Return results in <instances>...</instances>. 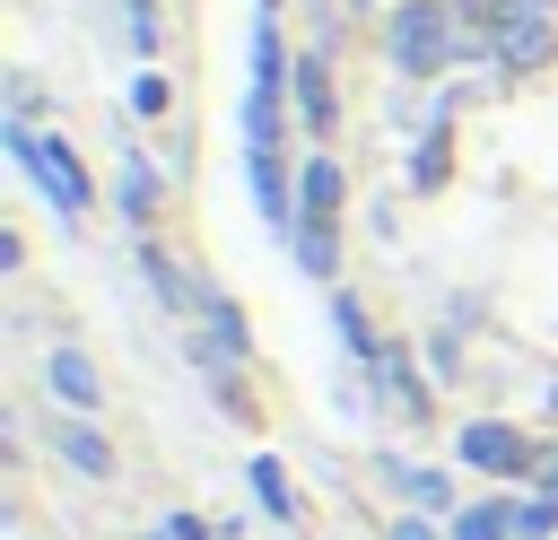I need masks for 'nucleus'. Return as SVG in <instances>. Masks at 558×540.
I'll use <instances>...</instances> for the list:
<instances>
[{
    "instance_id": "f257e3e1",
    "label": "nucleus",
    "mask_w": 558,
    "mask_h": 540,
    "mask_svg": "<svg viewBox=\"0 0 558 540\" xmlns=\"http://www.w3.org/2000/svg\"><path fill=\"white\" fill-rule=\"evenodd\" d=\"M9 157H17V165L44 183V200H52L61 218H78V209H87V165L70 157V139H35V131L9 113Z\"/></svg>"
},
{
    "instance_id": "f03ea898",
    "label": "nucleus",
    "mask_w": 558,
    "mask_h": 540,
    "mask_svg": "<svg viewBox=\"0 0 558 540\" xmlns=\"http://www.w3.org/2000/svg\"><path fill=\"white\" fill-rule=\"evenodd\" d=\"M488 44H497V70H541L558 52V9L549 0H488Z\"/></svg>"
},
{
    "instance_id": "7ed1b4c3",
    "label": "nucleus",
    "mask_w": 558,
    "mask_h": 540,
    "mask_svg": "<svg viewBox=\"0 0 558 540\" xmlns=\"http://www.w3.org/2000/svg\"><path fill=\"white\" fill-rule=\"evenodd\" d=\"M453 44H462V35H453V9H436V0H410V9L392 17V61H401V70H436Z\"/></svg>"
},
{
    "instance_id": "20e7f679",
    "label": "nucleus",
    "mask_w": 558,
    "mask_h": 540,
    "mask_svg": "<svg viewBox=\"0 0 558 540\" xmlns=\"http://www.w3.org/2000/svg\"><path fill=\"white\" fill-rule=\"evenodd\" d=\"M462 462H471V470L514 479V470H532V444H523L514 427H488V418H480V427H462Z\"/></svg>"
},
{
    "instance_id": "39448f33",
    "label": "nucleus",
    "mask_w": 558,
    "mask_h": 540,
    "mask_svg": "<svg viewBox=\"0 0 558 540\" xmlns=\"http://www.w3.org/2000/svg\"><path fill=\"white\" fill-rule=\"evenodd\" d=\"M52 444H61V462H70V470H87V479H113V444L96 435V418H61V435H52Z\"/></svg>"
},
{
    "instance_id": "423d86ee",
    "label": "nucleus",
    "mask_w": 558,
    "mask_h": 540,
    "mask_svg": "<svg viewBox=\"0 0 558 540\" xmlns=\"http://www.w3.org/2000/svg\"><path fill=\"white\" fill-rule=\"evenodd\" d=\"M305 226H340V157H305Z\"/></svg>"
},
{
    "instance_id": "0eeeda50",
    "label": "nucleus",
    "mask_w": 558,
    "mask_h": 540,
    "mask_svg": "<svg viewBox=\"0 0 558 540\" xmlns=\"http://www.w3.org/2000/svg\"><path fill=\"white\" fill-rule=\"evenodd\" d=\"M296 105H305V122H314V131H331V113H340V105H331V61H323V52H305V61H296Z\"/></svg>"
},
{
    "instance_id": "6e6552de",
    "label": "nucleus",
    "mask_w": 558,
    "mask_h": 540,
    "mask_svg": "<svg viewBox=\"0 0 558 540\" xmlns=\"http://www.w3.org/2000/svg\"><path fill=\"white\" fill-rule=\"evenodd\" d=\"M52 392H61V401H70L78 418H87V409L105 401V392H96V366H87L78 348H52Z\"/></svg>"
},
{
    "instance_id": "1a4fd4ad",
    "label": "nucleus",
    "mask_w": 558,
    "mask_h": 540,
    "mask_svg": "<svg viewBox=\"0 0 558 540\" xmlns=\"http://www.w3.org/2000/svg\"><path fill=\"white\" fill-rule=\"evenodd\" d=\"M140 270L157 279V296H166V305H209V296H201V287L183 279V261H174V253H157V244H140Z\"/></svg>"
},
{
    "instance_id": "9d476101",
    "label": "nucleus",
    "mask_w": 558,
    "mask_h": 540,
    "mask_svg": "<svg viewBox=\"0 0 558 540\" xmlns=\"http://www.w3.org/2000/svg\"><path fill=\"white\" fill-rule=\"evenodd\" d=\"M253 496H262L279 523H296V488H288V470H279V462H253Z\"/></svg>"
},
{
    "instance_id": "9b49d317",
    "label": "nucleus",
    "mask_w": 558,
    "mask_h": 540,
    "mask_svg": "<svg viewBox=\"0 0 558 540\" xmlns=\"http://www.w3.org/2000/svg\"><path fill=\"white\" fill-rule=\"evenodd\" d=\"M453 540H514V505H471L453 523Z\"/></svg>"
},
{
    "instance_id": "f8f14e48",
    "label": "nucleus",
    "mask_w": 558,
    "mask_h": 540,
    "mask_svg": "<svg viewBox=\"0 0 558 540\" xmlns=\"http://www.w3.org/2000/svg\"><path fill=\"white\" fill-rule=\"evenodd\" d=\"M331 253H340V235H331V226H296V261H305L314 279L331 270Z\"/></svg>"
},
{
    "instance_id": "ddd939ff",
    "label": "nucleus",
    "mask_w": 558,
    "mask_h": 540,
    "mask_svg": "<svg viewBox=\"0 0 558 540\" xmlns=\"http://www.w3.org/2000/svg\"><path fill=\"white\" fill-rule=\"evenodd\" d=\"M148 200H157V174L131 157V174H122V209H131V218H148Z\"/></svg>"
},
{
    "instance_id": "4468645a",
    "label": "nucleus",
    "mask_w": 558,
    "mask_h": 540,
    "mask_svg": "<svg viewBox=\"0 0 558 540\" xmlns=\"http://www.w3.org/2000/svg\"><path fill=\"white\" fill-rule=\"evenodd\" d=\"M209 331H218V357H244V322H235V305L209 296Z\"/></svg>"
},
{
    "instance_id": "2eb2a0df",
    "label": "nucleus",
    "mask_w": 558,
    "mask_h": 540,
    "mask_svg": "<svg viewBox=\"0 0 558 540\" xmlns=\"http://www.w3.org/2000/svg\"><path fill=\"white\" fill-rule=\"evenodd\" d=\"M549 523H558V505H549V496H532V505H514V540H541Z\"/></svg>"
},
{
    "instance_id": "dca6fc26",
    "label": "nucleus",
    "mask_w": 558,
    "mask_h": 540,
    "mask_svg": "<svg viewBox=\"0 0 558 540\" xmlns=\"http://www.w3.org/2000/svg\"><path fill=\"white\" fill-rule=\"evenodd\" d=\"M392 540H436V531H427V523H401V531H392Z\"/></svg>"
}]
</instances>
